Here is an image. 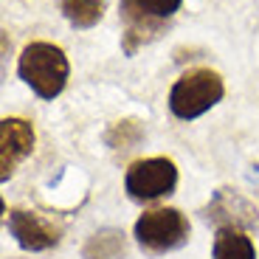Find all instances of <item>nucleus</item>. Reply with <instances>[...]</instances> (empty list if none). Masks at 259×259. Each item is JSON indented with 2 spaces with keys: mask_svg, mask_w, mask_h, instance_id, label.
Instances as JSON below:
<instances>
[{
  "mask_svg": "<svg viewBox=\"0 0 259 259\" xmlns=\"http://www.w3.org/2000/svg\"><path fill=\"white\" fill-rule=\"evenodd\" d=\"M59 9L73 28H93L104 17L107 0H62Z\"/></svg>",
  "mask_w": 259,
  "mask_h": 259,
  "instance_id": "nucleus-11",
  "label": "nucleus"
},
{
  "mask_svg": "<svg viewBox=\"0 0 259 259\" xmlns=\"http://www.w3.org/2000/svg\"><path fill=\"white\" fill-rule=\"evenodd\" d=\"M127 256V237L118 228H102L91 234L82 245V259H124Z\"/></svg>",
  "mask_w": 259,
  "mask_h": 259,
  "instance_id": "nucleus-10",
  "label": "nucleus"
},
{
  "mask_svg": "<svg viewBox=\"0 0 259 259\" xmlns=\"http://www.w3.org/2000/svg\"><path fill=\"white\" fill-rule=\"evenodd\" d=\"M178 186V166L172 158H141L130 163L124 175V192L136 203H152L158 197L172 194Z\"/></svg>",
  "mask_w": 259,
  "mask_h": 259,
  "instance_id": "nucleus-5",
  "label": "nucleus"
},
{
  "mask_svg": "<svg viewBox=\"0 0 259 259\" xmlns=\"http://www.w3.org/2000/svg\"><path fill=\"white\" fill-rule=\"evenodd\" d=\"M189 220L181 208H152L144 211L136 220V242L147 253L158 256V253L178 251L189 242Z\"/></svg>",
  "mask_w": 259,
  "mask_h": 259,
  "instance_id": "nucleus-4",
  "label": "nucleus"
},
{
  "mask_svg": "<svg viewBox=\"0 0 259 259\" xmlns=\"http://www.w3.org/2000/svg\"><path fill=\"white\" fill-rule=\"evenodd\" d=\"M31 149H34V127L26 118L9 116L0 121V178H3V183L31 155Z\"/></svg>",
  "mask_w": 259,
  "mask_h": 259,
  "instance_id": "nucleus-8",
  "label": "nucleus"
},
{
  "mask_svg": "<svg viewBox=\"0 0 259 259\" xmlns=\"http://www.w3.org/2000/svg\"><path fill=\"white\" fill-rule=\"evenodd\" d=\"M203 220L214 223L217 228L223 226H237V228H259V211L248 197H242L234 189H217L208 206L203 208Z\"/></svg>",
  "mask_w": 259,
  "mask_h": 259,
  "instance_id": "nucleus-7",
  "label": "nucleus"
},
{
  "mask_svg": "<svg viewBox=\"0 0 259 259\" xmlns=\"http://www.w3.org/2000/svg\"><path fill=\"white\" fill-rule=\"evenodd\" d=\"M223 93H226V84H223L220 73L211 68H194L172 84L166 102L175 118L192 121V118H200L203 113H208L214 104H220Z\"/></svg>",
  "mask_w": 259,
  "mask_h": 259,
  "instance_id": "nucleus-3",
  "label": "nucleus"
},
{
  "mask_svg": "<svg viewBox=\"0 0 259 259\" xmlns=\"http://www.w3.org/2000/svg\"><path fill=\"white\" fill-rule=\"evenodd\" d=\"M6 214H9L6 228L23 251H31V253L48 251V248H57L59 240H62V231L54 223L42 220L39 214L26 211V208H12Z\"/></svg>",
  "mask_w": 259,
  "mask_h": 259,
  "instance_id": "nucleus-6",
  "label": "nucleus"
},
{
  "mask_svg": "<svg viewBox=\"0 0 259 259\" xmlns=\"http://www.w3.org/2000/svg\"><path fill=\"white\" fill-rule=\"evenodd\" d=\"M211 259H256V248H253V240L245 234V228L223 226L214 234Z\"/></svg>",
  "mask_w": 259,
  "mask_h": 259,
  "instance_id": "nucleus-9",
  "label": "nucleus"
},
{
  "mask_svg": "<svg viewBox=\"0 0 259 259\" xmlns=\"http://www.w3.org/2000/svg\"><path fill=\"white\" fill-rule=\"evenodd\" d=\"M181 6L183 0H121L118 3V14L124 23L121 51L133 57L138 48L155 42L161 34H166Z\"/></svg>",
  "mask_w": 259,
  "mask_h": 259,
  "instance_id": "nucleus-2",
  "label": "nucleus"
},
{
  "mask_svg": "<svg viewBox=\"0 0 259 259\" xmlns=\"http://www.w3.org/2000/svg\"><path fill=\"white\" fill-rule=\"evenodd\" d=\"M144 141V124L138 118H121V121H113L104 133V144L116 152H127L136 144Z\"/></svg>",
  "mask_w": 259,
  "mask_h": 259,
  "instance_id": "nucleus-12",
  "label": "nucleus"
},
{
  "mask_svg": "<svg viewBox=\"0 0 259 259\" xmlns=\"http://www.w3.org/2000/svg\"><path fill=\"white\" fill-rule=\"evenodd\" d=\"M17 76L37 93L39 99L54 102L65 91V84L71 79V62L65 51L54 42H28L17 59Z\"/></svg>",
  "mask_w": 259,
  "mask_h": 259,
  "instance_id": "nucleus-1",
  "label": "nucleus"
}]
</instances>
